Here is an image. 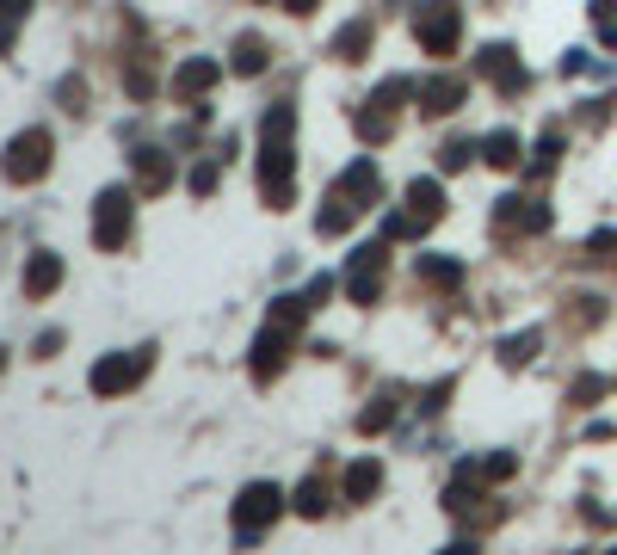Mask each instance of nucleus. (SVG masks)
Instances as JSON below:
<instances>
[{
	"instance_id": "1",
	"label": "nucleus",
	"mask_w": 617,
	"mask_h": 555,
	"mask_svg": "<svg viewBox=\"0 0 617 555\" xmlns=\"http://www.w3.org/2000/svg\"><path fill=\"white\" fill-rule=\"evenodd\" d=\"M290 105H272L266 111V161H260V185H266V198H272V210H284L290 204V167H297V155H290Z\"/></svg>"
},
{
	"instance_id": "2",
	"label": "nucleus",
	"mask_w": 617,
	"mask_h": 555,
	"mask_svg": "<svg viewBox=\"0 0 617 555\" xmlns=\"http://www.w3.org/2000/svg\"><path fill=\"white\" fill-rule=\"evenodd\" d=\"M278 512H284V488H272V481H253V488L235 500V537H241V543H260V531L272 525Z\"/></svg>"
},
{
	"instance_id": "3",
	"label": "nucleus",
	"mask_w": 617,
	"mask_h": 555,
	"mask_svg": "<svg viewBox=\"0 0 617 555\" xmlns=\"http://www.w3.org/2000/svg\"><path fill=\"white\" fill-rule=\"evenodd\" d=\"M457 7H451V0H426V7L414 13V37H420V44L432 50V56H451L457 50Z\"/></svg>"
},
{
	"instance_id": "4",
	"label": "nucleus",
	"mask_w": 617,
	"mask_h": 555,
	"mask_svg": "<svg viewBox=\"0 0 617 555\" xmlns=\"http://www.w3.org/2000/svg\"><path fill=\"white\" fill-rule=\"evenodd\" d=\"M44 167H50V136L44 130H25V136H13L7 142V179H44Z\"/></svg>"
},
{
	"instance_id": "5",
	"label": "nucleus",
	"mask_w": 617,
	"mask_h": 555,
	"mask_svg": "<svg viewBox=\"0 0 617 555\" xmlns=\"http://www.w3.org/2000/svg\"><path fill=\"white\" fill-rule=\"evenodd\" d=\"M124 235H130V192H99V216H93V241L99 247H124Z\"/></svg>"
},
{
	"instance_id": "6",
	"label": "nucleus",
	"mask_w": 617,
	"mask_h": 555,
	"mask_svg": "<svg viewBox=\"0 0 617 555\" xmlns=\"http://www.w3.org/2000/svg\"><path fill=\"white\" fill-rule=\"evenodd\" d=\"M383 266H389V247H358L352 253V278H346L352 303H371V296L383 290Z\"/></svg>"
},
{
	"instance_id": "7",
	"label": "nucleus",
	"mask_w": 617,
	"mask_h": 555,
	"mask_svg": "<svg viewBox=\"0 0 617 555\" xmlns=\"http://www.w3.org/2000/svg\"><path fill=\"white\" fill-rule=\"evenodd\" d=\"M476 68L488 74V81H494L506 99H513V93H525V62H519L513 50H506V44H488V50L476 56Z\"/></svg>"
},
{
	"instance_id": "8",
	"label": "nucleus",
	"mask_w": 617,
	"mask_h": 555,
	"mask_svg": "<svg viewBox=\"0 0 617 555\" xmlns=\"http://www.w3.org/2000/svg\"><path fill=\"white\" fill-rule=\"evenodd\" d=\"M142 370H149V352H136V358H105V364H93V395H118V389H130V383H142Z\"/></svg>"
},
{
	"instance_id": "9",
	"label": "nucleus",
	"mask_w": 617,
	"mask_h": 555,
	"mask_svg": "<svg viewBox=\"0 0 617 555\" xmlns=\"http://www.w3.org/2000/svg\"><path fill=\"white\" fill-rule=\"evenodd\" d=\"M377 192H383V179H377V167H371V161H352V167L340 173V185H334V198H346L352 210H365Z\"/></svg>"
},
{
	"instance_id": "10",
	"label": "nucleus",
	"mask_w": 617,
	"mask_h": 555,
	"mask_svg": "<svg viewBox=\"0 0 617 555\" xmlns=\"http://www.w3.org/2000/svg\"><path fill=\"white\" fill-rule=\"evenodd\" d=\"M463 93H469V81H457V74H439V81L414 87L420 111H432V118H445V111H457V99H463Z\"/></svg>"
},
{
	"instance_id": "11",
	"label": "nucleus",
	"mask_w": 617,
	"mask_h": 555,
	"mask_svg": "<svg viewBox=\"0 0 617 555\" xmlns=\"http://www.w3.org/2000/svg\"><path fill=\"white\" fill-rule=\"evenodd\" d=\"M284 346H290V327H266L260 333V346H253V383H266V377H278V364H284Z\"/></svg>"
},
{
	"instance_id": "12",
	"label": "nucleus",
	"mask_w": 617,
	"mask_h": 555,
	"mask_svg": "<svg viewBox=\"0 0 617 555\" xmlns=\"http://www.w3.org/2000/svg\"><path fill=\"white\" fill-rule=\"evenodd\" d=\"M408 216L420 222V229H432V222L445 216V192H439V179H414V185H408Z\"/></svg>"
},
{
	"instance_id": "13",
	"label": "nucleus",
	"mask_w": 617,
	"mask_h": 555,
	"mask_svg": "<svg viewBox=\"0 0 617 555\" xmlns=\"http://www.w3.org/2000/svg\"><path fill=\"white\" fill-rule=\"evenodd\" d=\"M519 155H525V142H519L513 130H494V136H482V161H488V167L513 173V167H519Z\"/></svg>"
},
{
	"instance_id": "14",
	"label": "nucleus",
	"mask_w": 617,
	"mask_h": 555,
	"mask_svg": "<svg viewBox=\"0 0 617 555\" xmlns=\"http://www.w3.org/2000/svg\"><path fill=\"white\" fill-rule=\"evenodd\" d=\"M56 284H62V259H56V253H38V259L25 266V296H50Z\"/></svg>"
},
{
	"instance_id": "15",
	"label": "nucleus",
	"mask_w": 617,
	"mask_h": 555,
	"mask_svg": "<svg viewBox=\"0 0 617 555\" xmlns=\"http://www.w3.org/2000/svg\"><path fill=\"white\" fill-rule=\"evenodd\" d=\"M216 74H223V62H210V56H198V62H186V68L173 74V93H186V99H192V93H204V87L216 81Z\"/></svg>"
},
{
	"instance_id": "16",
	"label": "nucleus",
	"mask_w": 617,
	"mask_h": 555,
	"mask_svg": "<svg viewBox=\"0 0 617 555\" xmlns=\"http://www.w3.org/2000/svg\"><path fill=\"white\" fill-rule=\"evenodd\" d=\"M377 488H383V463H377V457H365V463L346 469V500H371Z\"/></svg>"
},
{
	"instance_id": "17",
	"label": "nucleus",
	"mask_w": 617,
	"mask_h": 555,
	"mask_svg": "<svg viewBox=\"0 0 617 555\" xmlns=\"http://www.w3.org/2000/svg\"><path fill=\"white\" fill-rule=\"evenodd\" d=\"M365 50H371V19H352V25L334 37V56H340V62H358Z\"/></svg>"
},
{
	"instance_id": "18",
	"label": "nucleus",
	"mask_w": 617,
	"mask_h": 555,
	"mask_svg": "<svg viewBox=\"0 0 617 555\" xmlns=\"http://www.w3.org/2000/svg\"><path fill=\"white\" fill-rule=\"evenodd\" d=\"M136 173H142V192H161V185L173 179L167 161H161V148H142V155H136Z\"/></svg>"
},
{
	"instance_id": "19",
	"label": "nucleus",
	"mask_w": 617,
	"mask_h": 555,
	"mask_svg": "<svg viewBox=\"0 0 617 555\" xmlns=\"http://www.w3.org/2000/svg\"><path fill=\"white\" fill-rule=\"evenodd\" d=\"M297 512H303V518H321V512H328V481H321V475H309L303 488H297Z\"/></svg>"
},
{
	"instance_id": "20",
	"label": "nucleus",
	"mask_w": 617,
	"mask_h": 555,
	"mask_svg": "<svg viewBox=\"0 0 617 555\" xmlns=\"http://www.w3.org/2000/svg\"><path fill=\"white\" fill-rule=\"evenodd\" d=\"M266 68V44H260V37H241V44H235V74H260Z\"/></svg>"
},
{
	"instance_id": "21",
	"label": "nucleus",
	"mask_w": 617,
	"mask_h": 555,
	"mask_svg": "<svg viewBox=\"0 0 617 555\" xmlns=\"http://www.w3.org/2000/svg\"><path fill=\"white\" fill-rule=\"evenodd\" d=\"M537 358V333H513V340H500V364H531Z\"/></svg>"
},
{
	"instance_id": "22",
	"label": "nucleus",
	"mask_w": 617,
	"mask_h": 555,
	"mask_svg": "<svg viewBox=\"0 0 617 555\" xmlns=\"http://www.w3.org/2000/svg\"><path fill=\"white\" fill-rule=\"evenodd\" d=\"M556 155H562V130H543V142H537V155H531V173L543 179V173L556 167Z\"/></svg>"
},
{
	"instance_id": "23",
	"label": "nucleus",
	"mask_w": 617,
	"mask_h": 555,
	"mask_svg": "<svg viewBox=\"0 0 617 555\" xmlns=\"http://www.w3.org/2000/svg\"><path fill=\"white\" fill-rule=\"evenodd\" d=\"M426 284H457L463 278V266H457V259H420V266H414Z\"/></svg>"
},
{
	"instance_id": "24",
	"label": "nucleus",
	"mask_w": 617,
	"mask_h": 555,
	"mask_svg": "<svg viewBox=\"0 0 617 555\" xmlns=\"http://www.w3.org/2000/svg\"><path fill=\"white\" fill-rule=\"evenodd\" d=\"M476 155H482V142H445V173H463Z\"/></svg>"
},
{
	"instance_id": "25",
	"label": "nucleus",
	"mask_w": 617,
	"mask_h": 555,
	"mask_svg": "<svg viewBox=\"0 0 617 555\" xmlns=\"http://www.w3.org/2000/svg\"><path fill=\"white\" fill-rule=\"evenodd\" d=\"M389 420H395V401H389V395H383V401H377V407H365V414H358V432H383V426H389Z\"/></svg>"
},
{
	"instance_id": "26",
	"label": "nucleus",
	"mask_w": 617,
	"mask_h": 555,
	"mask_svg": "<svg viewBox=\"0 0 617 555\" xmlns=\"http://www.w3.org/2000/svg\"><path fill=\"white\" fill-rule=\"evenodd\" d=\"M216 179H223V155H210V161L192 173V192H198V198H204V192H216Z\"/></svg>"
},
{
	"instance_id": "27",
	"label": "nucleus",
	"mask_w": 617,
	"mask_h": 555,
	"mask_svg": "<svg viewBox=\"0 0 617 555\" xmlns=\"http://www.w3.org/2000/svg\"><path fill=\"white\" fill-rule=\"evenodd\" d=\"M587 259H599V266H611V259H617V235H611V229H599V235L587 241Z\"/></svg>"
},
{
	"instance_id": "28",
	"label": "nucleus",
	"mask_w": 617,
	"mask_h": 555,
	"mask_svg": "<svg viewBox=\"0 0 617 555\" xmlns=\"http://www.w3.org/2000/svg\"><path fill=\"white\" fill-rule=\"evenodd\" d=\"M513 469H519V463H513V457L500 451V457H488V463H482V481H506V475H513Z\"/></svg>"
},
{
	"instance_id": "29",
	"label": "nucleus",
	"mask_w": 617,
	"mask_h": 555,
	"mask_svg": "<svg viewBox=\"0 0 617 555\" xmlns=\"http://www.w3.org/2000/svg\"><path fill=\"white\" fill-rule=\"evenodd\" d=\"M599 395H605V377H580V383H574V401H580V407L599 401Z\"/></svg>"
},
{
	"instance_id": "30",
	"label": "nucleus",
	"mask_w": 617,
	"mask_h": 555,
	"mask_svg": "<svg viewBox=\"0 0 617 555\" xmlns=\"http://www.w3.org/2000/svg\"><path fill=\"white\" fill-rule=\"evenodd\" d=\"M328 296H334V278H328V272H321V278L309 284V309H321V303H328Z\"/></svg>"
},
{
	"instance_id": "31",
	"label": "nucleus",
	"mask_w": 617,
	"mask_h": 555,
	"mask_svg": "<svg viewBox=\"0 0 617 555\" xmlns=\"http://www.w3.org/2000/svg\"><path fill=\"white\" fill-rule=\"evenodd\" d=\"M593 19H599V31L617 25V0H593Z\"/></svg>"
},
{
	"instance_id": "32",
	"label": "nucleus",
	"mask_w": 617,
	"mask_h": 555,
	"mask_svg": "<svg viewBox=\"0 0 617 555\" xmlns=\"http://www.w3.org/2000/svg\"><path fill=\"white\" fill-rule=\"evenodd\" d=\"M284 7H290V13H315V0H284Z\"/></svg>"
},
{
	"instance_id": "33",
	"label": "nucleus",
	"mask_w": 617,
	"mask_h": 555,
	"mask_svg": "<svg viewBox=\"0 0 617 555\" xmlns=\"http://www.w3.org/2000/svg\"><path fill=\"white\" fill-rule=\"evenodd\" d=\"M0 364H7V358H0Z\"/></svg>"
}]
</instances>
